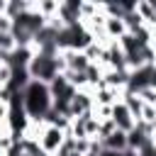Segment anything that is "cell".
I'll use <instances>...</instances> for the list:
<instances>
[{
  "mask_svg": "<svg viewBox=\"0 0 156 156\" xmlns=\"http://www.w3.org/2000/svg\"><path fill=\"white\" fill-rule=\"evenodd\" d=\"M22 100H24V112L29 119L34 122H44L46 115L54 110V98L46 83L41 80H29V85L22 90Z\"/></svg>",
  "mask_w": 156,
  "mask_h": 156,
  "instance_id": "obj_1",
  "label": "cell"
},
{
  "mask_svg": "<svg viewBox=\"0 0 156 156\" xmlns=\"http://www.w3.org/2000/svg\"><path fill=\"white\" fill-rule=\"evenodd\" d=\"M27 71H29L32 80H41V83H46V85H49L56 76H61V73L66 71V63H63L61 54H58V56L34 54V56H32V61H29V66H27Z\"/></svg>",
  "mask_w": 156,
  "mask_h": 156,
  "instance_id": "obj_2",
  "label": "cell"
},
{
  "mask_svg": "<svg viewBox=\"0 0 156 156\" xmlns=\"http://www.w3.org/2000/svg\"><path fill=\"white\" fill-rule=\"evenodd\" d=\"M63 141H66V132H61L58 127H51V124H46L39 136V146L46 156H56L58 149L63 146Z\"/></svg>",
  "mask_w": 156,
  "mask_h": 156,
  "instance_id": "obj_3",
  "label": "cell"
},
{
  "mask_svg": "<svg viewBox=\"0 0 156 156\" xmlns=\"http://www.w3.org/2000/svg\"><path fill=\"white\" fill-rule=\"evenodd\" d=\"M80 10H83V2L80 0H63L61 5H58V22L63 24V27H71V24H78V22H83V17H80Z\"/></svg>",
  "mask_w": 156,
  "mask_h": 156,
  "instance_id": "obj_4",
  "label": "cell"
},
{
  "mask_svg": "<svg viewBox=\"0 0 156 156\" xmlns=\"http://www.w3.org/2000/svg\"><path fill=\"white\" fill-rule=\"evenodd\" d=\"M110 119H112V122H115V127H117V129H122V132H132V129L136 127L134 115L127 110V105H124L122 100L112 105V115H110Z\"/></svg>",
  "mask_w": 156,
  "mask_h": 156,
  "instance_id": "obj_5",
  "label": "cell"
},
{
  "mask_svg": "<svg viewBox=\"0 0 156 156\" xmlns=\"http://www.w3.org/2000/svg\"><path fill=\"white\" fill-rule=\"evenodd\" d=\"M100 144H102L105 151H115V154H124V151L129 149V144H127V132H122V129H115L110 136L100 139Z\"/></svg>",
  "mask_w": 156,
  "mask_h": 156,
  "instance_id": "obj_6",
  "label": "cell"
},
{
  "mask_svg": "<svg viewBox=\"0 0 156 156\" xmlns=\"http://www.w3.org/2000/svg\"><path fill=\"white\" fill-rule=\"evenodd\" d=\"M122 102L127 105V110L134 115V119L139 122L141 112H144V100L139 98V93H132V90H122Z\"/></svg>",
  "mask_w": 156,
  "mask_h": 156,
  "instance_id": "obj_7",
  "label": "cell"
},
{
  "mask_svg": "<svg viewBox=\"0 0 156 156\" xmlns=\"http://www.w3.org/2000/svg\"><path fill=\"white\" fill-rule=\"evenodd\" d=\"M136 15L141 17V22L151 29H156V7L154 2H146V0H136Z\"/></svg>",
  "mask_w": 156,
  "mask_h": 156,
  "instance_id": "obj_8",
  "label": "cell"
},
{
  "mask_svg": "<svg viewBox=\"0 0 156 156\" xmlns=\"http://www.w3.org/2000/svg\"><path fill=\"white\" fill-rule=\"evenodd\" d=\"M27 10H32V2H24V0H7L5 17H10V20H17V17H20V15H24Z\"/></svg>",
  "mask_w": 156,
  "mask_h": 156,
  "instance_id": "obj_9",
  "label": "cell"
},
{
  "mask_svg": "<svg viewBox=\"0 0 156 156\" xmlns=\"http://www.w3.org/2000/svg\"><path fill=\"white\" fill-rule=\"evenodd\" d=\"M139 119L146 122V124H154L156 122V105H144V112H141Z\"/></svg>",
  "mask_w": 156,
  "mask_h": 156,
  "instance_id": "obj_10",
  "label": "cell"
},
{
  "mask_svg": "<svg viewBox=\"0 0 156 156\" xmlns=\"http://www.w3.org/2000/svg\"><path fill=\"white\" fill-rule=\"evenodd\" d=\"M5 7H7V0H0V15H5Z\"/></svg>",
  "mask_w": 156,
  "mask_h": 156,
  "instance_id": "obj_11",
  "label": "cell"
},
{
  "mask_svg": "<svg viewBox=\"0 0 156 156\" xmlns=\"http://www.w3.org/2000/svg\"><path fill=\"white\" fill-rule=\"evenodd\" d=\"M151 46L156 49V29H154V37H151Z\"/></svg>",
  "mask_w": 156,
  "mask_h": 156,
  "instance_id": "obj_12",
  "label": "cell"
},
{
  "mask_svg": "<svg viewBox=\"0 0 156 156\" xmlns=\"http://www.w3.org/2000/svg\"><path fill=\"white\" fill-rule=\"evenodd\" d=\"M154 68H156V58H154Z\"/></svg>",
  "mask_w": 156,
  "mask_h": 156,
  "instance_id": "obj_13",
  "label": "cell"
},
{
  "mask_svg": "<svg viewBox=\"0 0 156 156\" xmlns=\"http://www.w3.org/2000/svg\"><path fill=\"white\" fill-rule=\"evenodd\" d=\"M44 156H46V154H44Z\"/></svg>",
  "mask_w": 156,
  "mask_h": 156,
  "instance_id": "obj_14",
  "label": "cell"
}]
</instances>
